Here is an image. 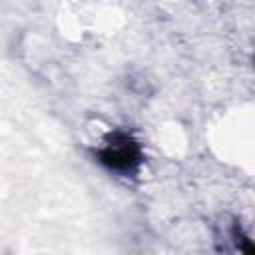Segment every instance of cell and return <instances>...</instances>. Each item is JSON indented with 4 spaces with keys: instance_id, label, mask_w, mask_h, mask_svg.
I'll return each mask as SVG.
<instances>
[{
    "instance_id": "1",
    "label": "cell",
    "mask_w": 255,
    "mask_h": 255,
    "mask_svg": "<svg viewBox=\"0 0 255 255\" xmlns=\"http://www.w3.org/2000/svg\"><path fill=\"white\" fill-rule=\"evenodd\" d=\"M98 159L102 165H106L112 171L129 173L139 165L141 149L131 135L124 131H116L108 137L104 147L98 151Z\"/></svg>"
},
{
    "instance_id": "2",
    "label": "cell",
    "mask_w": 255,
    "mask_h": 255,
    "mask_svg": "<svg viewBox=\"0 0 255 255\" xmlns=\"http://www.w3.org/2000/svg\"><path fill=\"white\" fill-rule=\"evenodd\" d=\"M231 237H233V243H235V247H237V251H239L241 255H253L251 239H249L247 235H243V233H241V227H239V225H235V227H233Z\"/></svg>"
}]
</instances>
